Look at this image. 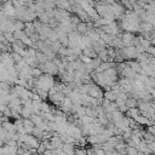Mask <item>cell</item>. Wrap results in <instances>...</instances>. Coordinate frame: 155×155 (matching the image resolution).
Listing matches in <instances>:
<instances>
[{
    "mask_svg": "<svg viewBox=\"0 0 155 155\" xmlns=\"http://www.w3.org/2000/svg\"><path fill=\"white\" fill-rule=\"evenodd\" d=\"M87 95L94 98V100H102L103 98V91L100 86H97L96 84H90L88 85V91H87Z\"/></svg>",
    "mask_w": 155,
    "mask_h": 155,
    "instance_id": "6da1fadb",
    "label": "cell"
},
{
    "mask_svg": "<svg viewBox=\"0 0 155 155\" xmlns=\"http://www.w3.org/2000/svg\"><path fill=\"white\" fill-rule=\"evenodd\" d=\"M64 98H66V96L62 94V92H57V94H55V95H52V96L49 97V100H50L55 106H59L62 102H63Z\"/></svg>",
    "mask_w": 155,
    "mask_h": 155,
    "instance_id": "7a4b0ae2",
    "label": "cell"
},
{
    "mask_svg": "<svg viewBox=\"0 0 155 155\" xmlns=\"http://www.w3.org/2000/svg\"><path fill=\"white\" fill-rule=\"evenodd\" d=\"M62 150H63V153H64L66 155H74V154H75V147H74V144H72V143L63 144V147H62Z\"/></svg>",
    "mask_w": 155,
    "mask_h": 155,
    "instance_id": "3957f363",
    "label": "cell"
},
{
    "mask_svg": "<svg viewBox=\"0 0 155 155\" xmlns=\"http://www.w3.org/2000/svg\"><path fill=\"white\" fill-rule=\"evenodd\" d=\"M29 120L32 121V124H33L34 126H39L40 124L43 122V118H41L40 115H35V114H32V115H30Z\"/></svg>",
    "mask_w": 155,
    "mask_h": 155,
    "instance_id": "277c9868",
    "label": "cell"
},
{
    "mask_svg": "<svg viewBox=\"0 0 155 155\" xmlns=\"http://www.w3.org/2000/svg\"><path fill=\"white\" fill-rule=\"evenodd\" d=\"M103 98L107 100V101H109V102H115V101H116V95L113 94L112 91H109V92H103Z\"/></svg>",
    "mask_w": 155,
    "mask_h": 155,
    "instance_id": "5b68a950",
    "label": "cell"
},
{
    "mask_svg": "<svg viewBox=\"0 0 155 155\" xmlns=\"http://www.w3.org/2000/svg\"><path fill=\"white\" fill-rule=\"evenodd\" d=\"M125 106H126L129 109L137 108V100H135V98H127V100L125 101Z\"/></svg>",
    "mask_w": 155,
    "mask_h": 155,
    "instance_id": "8992f818",
    "label": "cell"
},
{
    "mask_svg": "<svg viewBox=\"0 0 155 155\" xmlns=\"http://www.w3.org/2000/svg\"><path fill=\"white\" fill-rule=\"evenodd\" d=\"M61 47H62V46H61L59 41L57 40V41H55V43H51V45H50V51H51L52 53L57 55V52H58V50H59Z\"/></svg>",
    "mask_w": 155,
    "mask_h": 155,
    "instance_id": "52a82bcc",
    "label": "cell"
},
{
    "mask_svg": "<svg viewBox=\"0 0 155 155\" xmlns=\"http://www.w3.org/2000/svg\"><path fill=\"white\" fill-rule=\"evenodd\" d=\"M10 56H11V59H12V62H13V64H15V66H16V64H18V63H21V62L23 61V58H22L19 55L15 53V52L10 53Z\"/></svg>",
    "mask_w": 155,
    "mask_h": 155,
    "instance_id": "ba28073f",
    "label": "cell"
},
{
    "mask_svg": "<svg viewBox=\"0 0 155 155\" xmlns=\"http://www.w3.org/2000/svg\"><path fill=\"white\" fill-rule=\"evenodd\" d=\"M37 50L34 47H28L27 49V57H30V58H35L37 56Z\"/></svg>",
    "mask_w": 155,
    "mask_h": 155,
    "instance_id": "9c48e42d",
    "label": "cell"
},
{
    "mask_svg": "<svg viewBox=\"0 0 155 155\" xmlns=\"http://www.w3.org/2000/svg\"><path fill=\"white\" fill-rule=\"evenodd\" d=\"M137 149L136 148H131V147H126L125 149V155H137Z\"/></svg>",
    "mask_w": 155,
    "mask_h": 155,
    "instance_id": "30bf717a",
    "label": "cell"
},
{
    "mask_svg": "<svg viewBox=\"0 0 155 155\" xmlns=\"http://www.w3.org/2000/svg\"><path fill=\"white\" fill-rule=\"evenodd\" d=\"M144 52H145L148 56H154V53H155V47H154V46H149V47L145 49Z\"/></svg>",
    "mask_w": 155,
    "mask_h": 155,
    "instance_id": "8fae6325",
    "label": "cell"
},
{
    "mask_svg": "<svg viewBox=\"0 0 155 155\" xmlns=\"http://www.w3.org/2000/svg\"><path fill=\"white\" fill-rule=\"evenodd\" d=\"M3 116H5V118H9V119H11V110L6 107V109L3 112Z\"/></svg>",
    "mask_w": 155,
    "mask_h": 155,
    "instance_id": "7c38bea8",
    "label": "cell"
},
{
    "mask_svg": "<svg viewBox=\"0 0 155 155\" xmlns=\"http://www.w3.org/2000/svg\"><path fill=\"white\" fill-rule=\"evenodd\" d=\"M95 149V148H94ZM95 155H106V151L102 150L101 148L100 149H95Z\"/></svg>",
    "mask_w": 155,
    "mask_h": 155,
    "instance_id": "4fadbf2b",
    "label": "cell"
},
{
    "mask_svg": "<svg viewBox=\"0 0 155 155\" xmlns=\"http://www.w3.org/2000/svg\"><path fill=\"white\" fill-rule=\"evenodd\" d=\"M40 155H53V154H52L51 150H45V153H43V154H40Z\"/></svg>",
    "mask_w": 155,
    "mask_h": 155,
    "instance_id": "5bb4252c",
    "label": "cell"
}]
</instances>
